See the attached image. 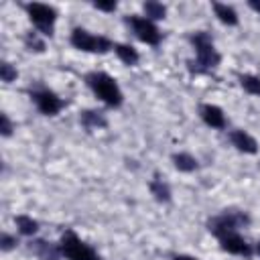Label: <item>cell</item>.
Wrapping results in <instances>:
<instances>
[{"label":"cell","instance_id":"cell-3","mask_svg":"<svg viewBox=\"0 0 260 260\" xmlns=\"http://www.w3.org/2000/svg\"><path fill=\"white\" fill-rule=\"evenodd\" d=\"M248 223H250L248 213L234 211V209L228 211L225 209L223 213H219V215H215V217H211L207 221V230L219 240V238H223L228 234H238V230L244 228V225H248Z\"/></svg>","mask_w":260,"mask_h":260},{"label":"cell","instance_id":"cell-9","mask_svg":"<svg viewBox=\"0 0 260 260\" xmlns=\"http://www.w3.org/2000/svg\"><path fill=\"white\" fill-rule=\"evenodd\" d=\"M219 246L228 254H236V256H244V258L252 256V246L240 234H228V236L219 238Z\"/></svg>","mask_w":260,"mask_h":260},{"label":"cell","instance_id":"cell-6","mask_svg":"<svg viewBox=\"0 0 260 260\" xmlns=\"http://www.w3.org/2000/svg\"><path fill=\"white\" fill-rule=\"evenodd\" d=\"M71 45L79 51H85V53H108L110 49H114L112 41L108 37H102V35H91L87 32L85 28H73L71 32Z\"/></svg>","mask_w":260,"mask_h":260},{"label":"cell","instance_id":"cell-1","mask_svg":"<svg viewBox=\"0 0 260 260\" xmlns=\"http://www.w3.org/2000/svg\"><path fill=\"white\" fill-rule=\"evenodd\" d=\"M191 43L195 47V61H187L191 73H207V71H211V69H215L219 65L221 57L215 51L209 32H205V30L193 32L191 35Z\"/></svg>","mask_w":260,"mask_h":260},{"label":"cell","instance_id":"cell-20","mask_svg":"<svg viewBox=\"0 0 260 260\" xmlns=\"http://www.w3.org/2000/svg\"><path fill=\"white\" fill-rule=\"evenodd\" d=\"M240 85L250 93V95H260V77L256 75H240Z\"/></svg>","mask_w":260,"mask_h":260},{"label":"cell","instance_id":"cell-15","mask_svg":"<svg viewBox=\"0 0 260 260\" xmlns=\"http://www.w3.org/2000/svg\"><path fill=\"white\" fill-rule=\"evenodd\" d=\"M148 189H150V193L154 195L156 201H160V203H169V201H171V187H169L160 177H154V179L150 181Z\"/></svg>","mask_w":260,"mask_h":260},{"label":"cell","instance_id":"cell-2","mask_svg":"<svg viewBox=\"0 0 260 260\" xmlns=\"http://www.w3.org/2000/svg\"><path fill=\"white\" fill-rule=\"evenodd\" d=\"M85 83L89 85V89L110 108H120L124 102V95L116 83L114 77H110L104 71H91L85 75Z\"/></svg>","mask_w":260,"mask_h":260},{"label":"cell","instance_id":"cell-23","mask_svg":"<svg viewBox=\"0 0 260 260\" xmlns=\"http://www.w3.org/2000/svg\"><path fill=\"white\" fill-rule=\"evenodd\" d=\"M12 130H14V124L10 122L8 114H2L0 116V132H2V136H10Z\"/></svg>","mask_w":260,"mask_h":260},{"label":"cell","instance_id":"cell-4","mask_svg":"<svg viewBox=\"0 0 260 260\" xmlns=\"http://www.w3.org/2000/svg\"><path fill=\"white\" fill-rule=\"evenodd\" d=\"M59 246L67 260H100V254L89 244H85L73 230L63 232Z\"/></svg>","mask_w":260,"mask_h":260},{"label":"cell","instance_id":"cell-18","mask_svg":"<svg viewBox=\"0 0 260 260\" xmlns=\"http://www.w3.org/2000/svg\"><path fill=\"white\" fill-rule=\"evenodd\" d=\"M142 8H144V14L148 20H162L167 16V6L156 0H146L142 4Z\"/></svg>","mask_w":260,"mask_h":260},{"label":"cell","instance_id":"cell-25","mask_svg":"<svg viewBox=\"0 0 260 260\" xmlns=\"http://www.w3.org/2000/svg\"><path fill=\"white\" fill-rule=\"evenodd\" d=\"M93 8H98V10H102V12H114L116 10V2L112 0V2H93Z\"/></svg>","mask_w":260,"mask_h":260},{"label":"cell","instance_id":"cell-14","mask_svg":"<svg viewBox=\"0 0 260 260\" xmlns=\"http://www.w3.org/2000/svg\"><path fill=\"white\" fill-rule=\"evenodd\" d=\"M114 51H116L118 59H120L122 63H126V65H136V63L140 61V55H138V51H136L132 45L116 43V45H114Z\"/></svg>","mask_w":260,"mask_h":260},{"label":"cell","instance_id":"cell-10","mask_svg":"<svg viewBox=\"0 0 260 260\" xmlns=\"http://www.w3.org/2000/svg\"><path fill=\"white\" fill-rule=\"evenodd\" d=\"M28 248L39 260H61V256H63L61 246L53 244V242H47V240H32L28 244Z\"/></svg>","mask_w":260,"mask_h":260},{"label":"cell","instance_id":"cell-21","mask_svg":"<svg viewBox=\"0 0 260 260\" xmlns=\"http://www.w3.org/2000/svg\"><path fill=\"white\" fill-rule=\"evenodd\" d=\"M24 47L28 49V51H35V53H43L45 51V41L37 35V32H26L24 35Z\"/></svg>","mask_w":260,"mask_h":260},{"label":"cell","instance_id":"cell-19","mask_svg":"<svg viewBox=\"0 0 260 260\" xmlns=\"http://www.w3.org/2000/svg\"><path fill=\"white\" fill-rule=\"evenodd\" d=\"M14 223H16V228H18V232H20L22 236H35L37 230H39L37 219L28 217V215H16V217H14Z\"/></svg>","mask_w":260,"mask_h":260},{"label":"cell","instance_id":"cell-16","mask_svg":"<svg viewBox=\"0 0 260 260\" xmlns=\"http://www.w3.org/2000/svg\"><path fill=\"white\" fill-rule=\"evenodd\" d=\"M213 10H215V16L223 24H228V26H236L238 24V14H236V10L232 6L221 4V2H213Z\"/></svg>","mask_w":260,"mask_h":260},{"label":"cell","instance_id":"cell-24","mask_svg":"<svg viewBox=\"0 0 260 260\" xmlns=\"http://www.w3.org/2000/svg\"><path fill=\"white\" fill-rule=\"evenodd\" d=\"M16 244H18V242H16V238H12L10 234H6V232H4V234L0 236V248H2L4 252H10Z\"/></svg>","mask_w":260,"mask_h":260},{"label":"cell","instance_id":"cell-17","mask_svg":"<svg viewBox=\"0 0 260 260\" xmlns=\"http://www.w3.org/2000/svg\"><path fill=\"white\" fill-rule=\"evenodd\" d=\"M173 165L181 173H193L197 169V158L189 152H177V154H173Z\"/></svg>","mask_w":260,"mask_h":260},{"label":"cell","instance_id":"cell-28","mask_svg":"<svg viewBox=\"0 0 260 260\" xmlns=\"http://www.w3.org/2000/svg\"><path fill=\"white\" fill-rule=\"evenodd\" d=\"M256 252H258V254H260V242H258V246H256Z\"/></svg>","mask_w":260,"mask_h":260},{"label":"cell","instance_id":"cell-11","mask_svg":"<svg viewBox=\"0 0 260 260\" xmlns=\"http://www.w3.org/2000/svg\"><path fill=\"white\" fill-rule=\"evenodd\" d=\"M199 116H201V120L207 124V126H211V128H217V130H221V128H225V116H223V110L219 108V106H213V104H203L201 108H199Z\"/></svg>","mask_w":260,"mask_h":260},{"label":"cell","instance_id":"cell-8","mask_svg":"<svg viewBox=\"0 0 260 260\" xmlns=\"http://www.w3.org/2000/svg\"><path fill=\"white\" fill-rule=\"evenodd\" d=\"M30 100L35 102L39 112L45 114V116H55L65 106V102L55 91H51L47 87H30Z\"/></svg>","mask_w":260,"mask_h":260},{"label":"cell","instance_id":"cell-26","mask_svg":"<svg viewBox=\"0 0 260 260\" xmlns=\"http://www.w3.org/2000/svg\"><path fill=\"white\" fill-rule=\"evenodd\" d=\"M248 6H250L254 12H258V14H260V0H250V2H248Z\"/></svg>","mask_w":260,"mask_h":260},{"label":"cell","instance_id":"cell-5","mask_svg":"<svg viewBox=\"0 0 260 260\" xmlns=\"http://www.w3.org/2000/svg\"><path fill=\"white\" fill-rule=\"evenodd\" d=\"M24 10L28 12L30 22L37 26V30L45 37L53 35L55 28V20H57V10L49 4H41V2H28L24 4Z\"/></svg>","mask_w":260,"mask_h":260},{"label":"cell","instance_id":"cell-12","mask_svg":"<svg viewBox=\"0 0 260 260\" xmlns=\"http://www.w3.org/2000/svg\"><path fill=\"white\" fill-rule=\"evenodd\" d=\"M230 140L240 152H246V154H256L258 152V142L244 130H232L230 132Z\"/></svg>","mask_w":260,"mask_h":260},{"label":"cell","instance_id":"cell-13","mask_svg":"<svg viewBox=\"0 0 260 260\" xmlns=\"http://www.w3.org/2000/svg\"><path fill=\"white\" fill-rule=\"evenodd\" d=\"M79 122H81V126H83L87 132L108 126L106 116H104L102 112H98V110H83V112L79 114Z\"/></svg>","mask_w":260,"mask_h":260},{"label":"cell","instance_id":"cell-7","mask_svg":"<svg viewBox=\"0 0 260 260\" xmlns=\"http://www.w3.org/2000/svg\"><path fill=\"white\" fill-rule=\"evenodd\" d=\"M126 24L132 28V32L146 45H158L160 43V30L156 28V24L144 16L138 14H128L126 16Z\"/></svg>","mask_w":260,"mask_h":260},{"label":"cell","instance_id":"cell-27","mask_svg":"<svg viewBox=\"0 0 260 260\" xmlns=\"http://www.w3.org/2000/svg\"><path fill=\"white\" fill-rule=\"evenodd\" d=\"M173 260H197V258H193V256H185V254H179V256H175Z\"/></svg>","mask_w":260,"mask_h":260},{"label":"cell","instance_id":"cell-22","mask_svg":"<svg viewBox=\"0 0 260 260\" xmlns=\"http://www.w3.org/2000/svg\"><path fill=\"white\" fill-rule=\"evenodd\" d=\"M16 77H18L16 67L10 65L8 61H2V63H0V79H2L4 83H10V81H14Z\"/></svg>","mask_w":260,"mask_h":260}]
</instances>
